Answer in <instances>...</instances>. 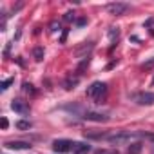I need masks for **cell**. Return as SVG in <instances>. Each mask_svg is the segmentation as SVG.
Returning a JSON list of instances; mask_svg holds the SVG:
<instances>
[{"label":"cell","instance_id":"6da1fadb","mask_svg":"<svg viewBox=\"0 0 154 154\" xmlns=\"http://www.w3.org/2000/svg\"><path fill=\"white\" fill-rule=\"evenodd\" d=\"M105 91H107V85H105L103 82H94V84H91V87L87 89V96H89V98H94V100H100Z\"/></svg>","mask_w":154,"mask_h":154},{"label":"cell","instance_id":"7a4b0ae2","mask_svg":"<svg viewBox=\"0 0 154 154\" xmlns=\"http://www.w3.org/2000/svg\"><path fill=\"white\" fill-rule=\"evenodd\" d=\"M129 4H125V2H112V4H107V11L111 13V15H114V17H120V15H123L125 11H129Z\"/></svg>","mask_w":154,"mask_h":154},{"label":"cell","instance_id":"3957f363","mask_svg":"<svg viewBox=\"0 0 154 154\" xmlns=\"http://www.w3.org/2000/svg\"><path fill=\"white\" fill-rule=\"evenodd\" d=\"M72 141H69V140H54L53 141V149H54V152H58V154H65V152H69L71 149H72Z\"/></svg>","mask_w":154,"mask_h":154},{"label":"cell","instance_id":"277c9868","mask_svg":"<svg viewBox=\"0 0 154 154\" xmlns=\"http://www.w3.org/2000/svg\"><path fill=\"white\" fill-rule=\"evenodd\" d=\"M11 109H13L15 112H18V114H27V112H29L27 103L22 102V100H13V102H11Z\"/></svg>","mask_w":154,"mask_h":154},{"label":"cell","instance_id":"5b68a950","mask_svg":"<svg viewBox=\"0 0 154 154\" xmlns=\"http://www.w3.org/2000/svg\"><path fill=\"white\" fill-rule=\"evenodd\" d=\"M6 147L11 150H27V149H31V143H27V141H8Z\"/></svg>","mask_w":154,"mask_h":154},{"label":"cell","instance_id":"8992f818","mask_svg":"<svg viewBox=\"0 0 154 154\" xmlns=\"http://www.w3.org/2000/svg\"><path fill=\"white\" fill-rule=\"evenodd\" d=\"M140 105H154V94L152 93H141L136 96Z\"/></svg>","mask_w":154,"mask_h":154},{"label":"cell","instance_id":"52a82bcc","mask_svg":"<svg viewBox=\"0 0 154 154\" xmlns=\"http://www.w3.org/2000/svg\"><path fill=\"white\" fill-rule=\"evenodd\" d=\"M85 120H91V122H107V116L105 114H100V112H94V111H87L84 114Z\"/></svg>","mask_w":154,"mask_h":154},{"label":"cell","instance_id":"ba28073f","mask_svg":"<svg viewBox=\"0 0 154 154\" xmlns=\"http://www.w3.org/2000/svg\"><path fill=\"white\" fill-rule=\"evenodd\" d=\"M91 150V145L87 143H74L72 145V154H87Z\"/></svg>","mask_w":154,"mask_h":154},{"label":"cell","instance_id":"9c48e42d","mask_svg":"<svg viewBox=\"0 0 154 154\" xmlns=\"http://www.w3.org/2000/svg\"><path fill=\"white\" fill-rule=\"evenodd\" d=\"M141 149H143V145H141L140 141H134V143H131V147L127 149V152H129V154H140Z\"/></svg>","mask_w":154,"mask_h":154},{"label":"cell","instance_id":"30bf717a","mask_svg":"<svg viewBox=\"0 0 154 154\" xmlns=\"http://www.w3.org/2000/svg\"><path fill=\"white\" fill-rule=\"evenodd\" d=\"M17 129H20V131H27V129H31V122H24V120H20V122H17Z\"/></svg>","mask_w":154,"mask_h":154},{"label":"cell","instance_id":"8fae6325","mask_svg":"<svg viewBox=\"0 0 154 154\" xmlns=\"http://www.w3.org/2000/svg\"><path fill=\"white\" fill-rule=\"evenodd\" d=\"M33 53H35V58H36L38 62L44 58V49H42V47H35V51H33Z\"/></svg>","mask_w":154,"mask_h":154},{"label":"cell","instance_id":"7c38bea8","mask_svg":"<svg viewBox=\"0 0 154 154\" xmlns=\"http://www.w3.org/2000/svg\"><path fill=\"white\" fill-rule=\"evenodd\" d=\"M13 82H15V78H8V80H4V82H2V85H0V89H2V91H6V89H8V87L13 84Z\"/></svg>","mask_w":154,"mask_h":154},{"label":"cell","instance_id":"4fadbf2b","mask_svg":"<svg viewBox=\"0 0 154 154\" xmlns=\"http://www.w3.org/2000/svg\"><path fill=\"white\" fill-rule=\"evenodd\" d=\"M150 67H154V56H152L150 60H147V62L141 65V69H150Z\"/></svg>","mask_w":154,"mask_h":154},{"label":"cell","instance_id":"5bb4252c","mask_svg":"<svg viewBox=\"0 0 154 154\" xmlns=\"http://www.w3.org/2000/svg\"><path fill=\"white\" fill-rule=\"evenodd\" d=\"M76 84H78V80H67L65 82V89H74Z\"/></svg>","mask_w":154,"mask_h":154},{"label":"cell","instance_id":"9a60e30c","mask_svg":"<svg viewBox=\"0 0 154 154\" xmlns=\"http://www.w3.org/2000/svg\"><path fill=\"white\" fill-rule=\"evenodd\" d=\"M96 154H118V150H107V149H103V150H96Z\"/></svg>","mask_w":154,"mask_h":154},{"label":"cell","instance_id":"2e32d148","mask_svg":"<svg viewBox=\"0 0 154 154\" xmlns=\"http://www.w3.org/2000/svg\"><path fill=\"white\" fill-rule=\"evenodd\" d=\"M24 91H26V93H35V89H33L31 84H24Z\"/></svg>","mask_w":154,"mask_h":154},{"label":"cell","instance_id":"e0dca14e","mask_svg":"<svg viewBox=\"0 0 154 154\" xmlns=\"http://www.w3.org/2000/svg\"><path fill=\"white\" fill-rule=\"evenodd\" d=\"M0 125H2V129H8V125H9L8 118H2V120H0Z\"/></svg>","mask_w":154,"mask_h":154},{"label":"cell","instance_id":"ac0fdd59","mask_svg":"<svg viewBox=\"0 0 154 154\" xmlns=\"http://www.w3.org/2000/svg\"><path fill=\"white\" fill-rule=\"evenodd\" d=\"M58 29H60V24L53 22V24H51V31H58Z\"/></svg>","mask_w":154,"mask_h":154},{"label":"cell","instance_id":"d6986e66","mask_svg":"<svg viewBox=\"0 0 154 154\" xmlns=\"http://www.w3.org/2000/svg\"><path fill=\"white\" fill-rule=\"evenodd\" d=\"M76 24H78V26H85V24H87V20H85V18H80Z\"/></svg>","mask_w":154,"mask_h":154},{"label":"cell","instance_id":"ffe728a7","mask_svg":"<svg viewBox=\"0 0 154 154\" xmlns=\"http://www.w3.org/2000/svg\"><path fill=\"white\" fill-rule=\"evenodd\" d=\"M71 15H72V13H65V17H63V20H67V22H69V20H71V18H72V17H71Z\"/></svg>","mask_w":154,"mask_h":154}]
</instances>
